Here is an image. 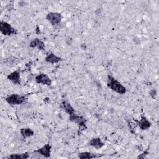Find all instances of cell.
Returning <instances> with one entry per match:
<instances>
[{"label":"cell","instance_id":"5b68a950","mask_svg":"<svg viewBox=\"0 0 159 159\" xmlns=\"http://www.w3.org/2000/svg\"><path fill=\"white\" fill-rule=\"evenodd\" d=\"M46 19L53 26L61 23L62 16L58 12H49L46 16Z\"/></svg>","mask_w":159,"mask_h":159},{"label":"cell","instance_id":"277c9868","mask_svg":"<svg viewBox=\"0 0 159 159\" xmlns=\"http://www.w3.org/2000/svg\"><path fill=\"white\" fill-rule=\"evenodd\" d=\"M69 120L79 125V129L80 130H83L86 129V120L83 116H78L75 114H73L70 116Z\"/></svg>","mask_w":159,"mask_h":159},{"label":"cell","instance_id":"8992f818","mask_svg":"<svg viewBox=\"0 0 159 159\" xmlns=\"http://www.w3.org/2000/svg\"><path fill=\"white\" fill-rule=\"evenodd\" d=\"M51 148H52L51 145L47 143L43 145V147H42L41 148L37 149V150H35L34 152L37 153L39 155H42L45 158H49L50 157Z\"/></svg>","mask_w":159,"mask_h":159},{"label":"cell","instance_id":"6da1fadb","mask_svg":"<svg viewBox=\"0 0 159 159\" xmlns=\"http://www.w3.org/2000/svg\"><path fill=\"white\" fill-rule=\"evenodd\" d=\"M107 86L120 94H124L126 93V88L111 75L108 76Z\"/></svg>","mask_w":159,"mask_h":159},{"label":"cell","instance_id":"5bb4252c","mask_svg":"<svg viewBox=\"0 0 159 159\" xmlns=\"http://www.w3.org/2000/svg\"><path fill=\"white\" fill-rule=\"evenodd\" d=\"M78 156L81 159H84V158H88V159H91V158H98L100 157V155H97V154H93L90 152H81L78 154Z\"/></svg>","mask_w":159,"mask_h":159},{"label":"cell","instance_id":"9a60e30c","mask_svg":"<svg viewBox=\"0 0 159 159\" xmlns=\"http://www.w3.org/2000/svg\"><path fill=\"white\" fill-rule=\"evenodd\" d=\"M6 158H12V159H27L29 158V155L27 153H14L9 155V157H6Z\"/></svg>","mask_w":159,"mask_h":159},{"label":"cell","instance_id":"d6986e66","mask_svg":"<svg viewBox=\"0 0 159 159\" xmlns=\"http://www.w3.org/2000/svg\"><path fill=\"white\" fill-rule=\"evenodd\" d=\"M35 33L37 34H39L40 33V30H39V27L38 25L36 27V29H35Z\"/></svg>","mask_w":159,"mask_h":159},{"label":"cell","instance_id":"52a82bcc","mask_svg":"<svg viewBox=\"0 0 159 159\" xmlns=\"http://www.w3.org/2000/svg\"><path fill=\"white\" fill-rule=\"evenodd\" d=\"M35 81L37 83L43 84L47 86H50L52 84V81L50 78L47 74L40 73L35 76Z\"/></svg>","mask_w":159,"mask_h":159},{"label":"cell","instance_id":"30bf717a","mask_svg":"<svg viewBox=\"0 0 159 159\" xmlns=\"http://www.w3.org/2000/svg\"><path fill=\"white\" fill-rule=\"evenodd\" d=\"M29 46L30 47H37L39 50H43L45 49L44 42L38 38L33 39L30 42Z\"/></svg>","mask_w":159,"mask_h":159},{"label":"cell","instance_id":"9c48e42d","mask_svg":"<svg viewBox=\"0 0 159 159\" xmlns=\"http://www.w3.org/2000/svg\"><path fill=\"white\" fill-rule=\"evenodd\" d=\"M138 125L142 130H147L151 126V123L147 120L144 114L141 115V119L138 121Z\"/></svg>","mask_w":159,"mask_h":159},{"label":"cell","instance_id":"7c38bea8","mask_svg":"<svg viewBox=\"0 0 159 159\" xmlns=\"http://www.w3.org/2000/svg\"><path fill=\"white\" fill-rule=\"evenodd\" d=\"M89 144L91 146L96 148V149H99V148H102L104 145V143L101 141V139L99 137H96V138L92 139L89 141Z\"/></svg>","mask_w":159,"mask_h":159},{"label":"cell","instance_id":"7a4b0ae2","mask_svg":"<svg viewBox=\"0 0 159 159\" xmlns=\"http://www.w3.org/2000/svg\"><path fill=\"white\" fill-rule=\"evenodd\" d=\"M0 30L3 35L6 36L16 35L18 33L16 29L12 27L9 23L4 21L0 22Z\"/></svg>","mask_w":159,"mask_h":159},{"label":"cell","instance_id":"e0dca14e","mask_svg":"<svg viewBox=\"0 0 159 159\" xmlns=\"http://www.w3.org/2000/svg\"><path fill=\"white\" fill-rule=\"evenodd\" d=\"M148 152H147V151H145V152H144L143 153H142L140 155L138 156L137 158H143L145 155H148Z\"/></svg>","mask_w":159,"mask_h":159},{"label":"cell","instance_id":"2e32d148","mask_svg":"<svg viewBox=\"0 0 159 159\" xmlns=\"http://www.w3.org/2000/svg\"><path fill=\"white\" fill-rule=\"evenodd\" d=\"M20 134L23 138H27L34 135V131L30 128H22L20 129Z\"/></svg>","mask_w":159,"mask_h":159},{"label":"cell","instance_id":"4fadbf2b","mask_svg":"<svg viewBox=\"0 0 159 159\" xmlns=\"http://www.w3.org/2000/svg\"><path fill=\"white\" fill-rule=\"evenodd\" d=\"M61 106H62V107H63V110L67 114H68L70 116L75 114L74 108L72 107V106L70 104V103H69L68 101H63L61 103Z\"/></svg>","mask_w":159,"mask_h":159},{"label":"cell","instance_id":"ac0fdd59","mask_svg":"<svg viewBox=\"0 0 159 159\" xmlns=\"http://www.w3.org/2000/svg\"><path fill=\"white\" fill-rule=\"evenodd\" d=\"M150 95L152 96V98H154V96L156 94V91H155V89H152V90L150 92Z\"/></svg>","mask_w":159,"mask_h":159},{"label":"cell","instance_id":"ba28073f","mask_svg":"<svg viewBox=\"0 0 159 159\" xmlns=\"http://www.w3.org/2000/svg\"><path fill=\"white\" fill-rule=\"evenodd\" d=\"M7 79L14 84H20V72L17 70L14 71L7 76Z\"/></svg>","mask_w":159,"mask_h":159},{"label":"cell","instance_id":"8fae6325","mask_svg":"<svg viewBox=\"0 0 159 159\" xmlns=\"http://www.w3.org/2000/svg\"><path fill=\"white\" fill-rule=\"evenodd\" d=\"M45 60L46 61H47L48 63H50L52 64H54V63H58L61 60V58L60 57H57V55H55V54H53V53L49 52L47 55Z\"/></svg>","mask_w":159,"mask_h":159},{"label":"cell","instance_id":"3957f363","mask_svg":"<svg viewBox=\"0 0 159 159\" xmlns=\"http://www.w3.org/2000/svg\"><path fill=\"white\" fill-rule=\"evenodd\" d=\"M26 99L25 96L12 94L6 98V102L11 105H19L24 103Z\"/></svg>","mask_w":159,"mask_h":159}]
</instances>
